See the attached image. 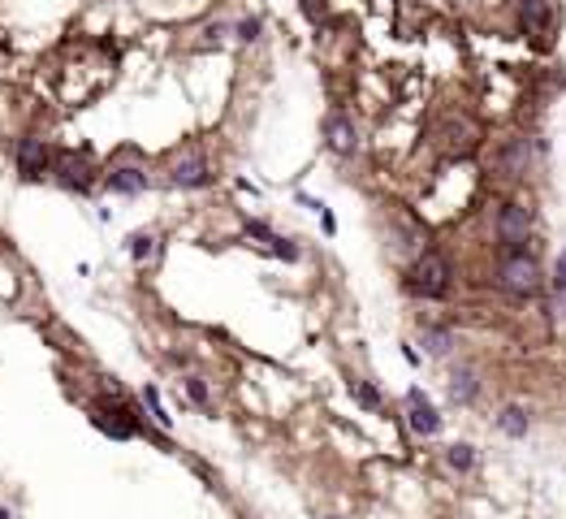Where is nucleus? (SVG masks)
Masks as SVG:
<instances>
[{"label":"nucleus","mask_w":566,"mask_h":519,"mask_svg":"<svg viewBox=\"0 0 566 519\" xmlns=\"http://www.w3.org/2000/svg\"><path fill=\"white\" fill-rule=\"evenodd\" d=\"M104 186H109L113 195H143L152 186L147 169L143 165H109V173H104Z\"/></svg>","instance_id":"nucleus-10"},{"label":"nucleus","mask_w":566,"mask_h":519,"mask_svg":"<svg viewBox=\"0 0 566 519\" xmlns=\"http://www.w3.org/2000/svg\"><path fill=\"white\" fill-rule=\"evenodd\" d=\"M260 30H264V22H260V18H242V22H234L238 44H255V40H260Z\"/></svg>","instance_id":"nucleus-21"},{"label":"nucleus","mask_w":566,"mask_h":519,"mask_svg":"<svg viewBox=\"0 0 566 519\" xmlns=\"http://www.w3.org/2000/svg\"><path fill=\"white\" fill-rule=\"evenodd\" d=\"M493 424H498V433H506V437H527V429H532V415H527V407H519V402H506Z\"/></svg>","instance_id":"nucleus-14"},{"label":"nucleus","mask_w":566,"mask_h":519,"mask_svg":"<svg viewBox=\"0 0 566 519\" xmlns=\"http://www.w3.org/2000/svg\"><path fill=\"white\" fill-rule=\"evenodd\" d=\"M407 424H411L415 437H437V433H441V415H437V407L428 402V394L407 402Z\"/></svg>","instance_id":"nucleus-12"},{"label":"nucleus","mask_w":566,"mask_h":519,"mask_svg":"<svg viewBox=\"0 0 566 519\" xmlns=\"http://www.w3.org/2000/svg\"><path fill=\"white\" fill-rule=\"evenodd\" d=\"M514 26L523 40H532L536 48H549L558 30V5L553 0H514Z\"/></svg>","instance_id":"nucleus-3"},{"label":"nucleus","mask_w":566,"mask_h":519,"mask_svg":"<svg viewBox=\"0 0 566 519\" xmlns=\"http://www.w3.org/2000/svg\"><path fill=\"white\" fill-rule=\"evenodd\" d=\"M164 173H169V186H178V191H199V186H207L212 178H217V173H212V160L195 143H186V148L173 152Z\"/></svg>","instance_id":"nucleus-5"},{"label":"nucleus","mask_w":566,"mask_h":519,"mask_svg":"<svg viewBox=\"0 0 566 519\" xmlns=\"http://www.w3.org/2000/svg\"><path fill=\"white\" fill-rule=\"evenodd\" d=\"M126 251H130L134 264H147V260H156V251H160V238H156L152 229H138V234L126 238Z\"/></svg>","instance_id":"nucleus-16"},{"label":"nucleus","mask_w":566,"mask_h":519,"mask_svg":"<svg viewBox=\"0 0 566 519\" xmlns=\"http://www.w3.org/2000/svg\"><path fill=\"white\" fill-rule=\"evenodd\" d=\"M476 398H480V372H476L471 364H458V368L450 372V402L471 407Z\"/></svg>","instance_id":"nucleus-13"},{"label":"nucleus","mask_w":566,"mask_h":519,"mask_svg":"<svg viewBox=\"0 0 566 519\" xmlns=\"http://www.w3.org/2000/svg\"><path fill=\"white\" fill-rule=\"evenodd\" d=\"M532 156H536V138L532 134H510L498 148V173L519 182V178H527V169H532Z\"/></svg>","instance_id":"nucleus-7"},{"label":"nucleus","mask_w":566,"mask_h":519,"mask_svg":"<svg viewBox=\"0 0 566 519\" xmlns=\"http://www.w3.org/2000/svg\"><path fill=\"white\" fill-rule=\"evenodd\" d=\"M493 234H498V247L502 251H523L532 242V208L523 199H506L493 217Z\"/></svg>","instance_id":"nucleus-4"},{"label":"nucleus","mask_w":566,"mask_h":519,"mask_svg":"<svg viewBox=\"0 0 566 519\" xmlns=\"http://www.w3.org/2000/svg\"><path fill=\"white\" fill-rule=\"evenodd\" d=\"M320 225H325V234H337V221H333V213L320 203Z\"/></svg>","instance_id":"nucleus-25"},{"label":"nucleus","mask_w":566,"mask_h":519,"mask_svg":"<svg viewBox=\"0 0 566 519\" xmlns=\"http://www.w3.org/2000/svg\"><path fill=\"white\" fill-rule=\"evenodd\" d=\"M0 519H13V515H9V511H5V506H0Z\"/></svg>","instance_id":"nucleus-26"},{"label":"nucleus","mask_w":566,"mask_h":519,"mask_svg":"<svg viewBox=\"0 0 566 519\" xmlns=\"http://www.w3.org/2000/svg\"><path fill=\"white\" fill-rule=\"evenodd\" d=\"M52 178L74 195H91V165L78 152H52Z\"/></svg>","instance_id":"nucleus-8"},{"label":"nucleus","mask_w":566,"mask_h":519,"mask_svg":"<svg viewBox=\"0 0 566 519\" xmlns=\"http://www.w3.org/2000/svg\"><path fill=\"white\" fill-rule=\"evenodd\" d=\"M272 256H281V260L294 264V260H299V247H294L290 238H277V234H272Z\"/></svg>","instance_id":"nucleus-23"},{"label":"nucleus","mask_w":566,"mask_h":519,"mask_svg":"<svg viewBox=\"0 0 566 519\" xmlns=\"http://www.w3.org/2000/svg\"><path fill=\"white\" fill-rule=\"evenodd\" d=\"M402 286H407V294H415V299H433V303L445 299L450 286H454V264H450V256L437 251V247H423V251L411 260Z\"/></svg>","instance_id":"nucleus-1"},{"label":"nucleus","mask_w":566,"mask_h":519,"mask_svg":"<svg viewBox=\"0 0 566 519\" xmlns=\"http://www.w3.org/2000/svg\"><path fill=\"white\" fill-rule=\"evenodd\" d=\"M445 463H450V472H458V476L476 472V446H467V441L445 446Z\"/></svg>","instance_id":"nucleus-19"},{"label":"nucleus","mask_w":566,"mask_h":519,"mask_svg":"<svg viewBox=\"0 0 566 519\" xmlns=\"http://www.w3.org/2000/svg\"><path fill=\"white\" fill-rule=\"evenodd\" d=\"M419 346L441 359V355L454 351V329H445V325H419Z\"/></svg>","instance_id":"nucleus-15"},{"label":"nucleus","mask_w":566,"mask_h":519,"mask_svg":"<svg viewBox=\"0 0 566 519\" xmlns=\"http://www.w3.org/2000/svg\"><path fill=\"white\" fill-rule=\"evenodd\" d=\"M498 286H502L506 294H514V299H532V294H541V286H545L541 260L527 256V247H523V251H506V256L498 260Z\"/></svg>","instance_id":"nucleus-2"},{"label":"nucleus","mask_w":566,"mask_h":519,"mask_svg":"<svg viewBox=\"0 0 566 519\" xmlns=\"http://www.w3.org/2000/svg\"><path fill=\"white\" fill-rule=\"evenodd\" d=\"M350 394H355V402H359V407H368V411H380V394L368 386V381H355V386H350Z\"/></svg>","instance_id":"nucleus-22"},{"label":"nucleus","mask_w":566,"mask_h":519,"mask_svg":"<svg viewBox=\"0 0 566 519\" xmlns=\"http://www.w3.org/2000/svg\"><path fill=\"white\" fill-rule=\"evenodd\" d=\"M553 286H558V290L566 294V247H562V256L553 260Z\"/></svg>","instance_id":"nucleus-24"},{"label":"nucleus","mask_w":566,"mask_h":519,"mask_svg":"<svg viewBox=\"0 0 566 519\" xmlns=\"http://www.w3.org/2000/svg\"><path fill=\"white\" fill-rule=\"evenodd\" d=\"M13 165H18V178H26V182L52 178V148H48V138L22 134L18 143H13Z\"/></svg>","instance_id":"nucleus-6"},{"label":"nucleus","mask_w":566,"mask_h":519,"mask_svg":"<svg viewBox=\"0 0 566 519\" xmlns=\"http://www.w3.org/2000/svg\"><path fill=\"white\" fill-rule=\"evenodd\" d=\"M182 390H186V398H191L195 407L212 411V390H207V381H203L199 372H186V376H182Z\"/></svg>","instance_id":"nucleus-20"},{"label":"nucleus","mask_w":566,"mask_h":519,"mask_svg":"<svg viewBox=\"0 0 566 519\" xmlns=\"http://www.w3.org/2000/svg\"><path fill=\"white\" fill-rule=\"evenodd\" d=\"M325 143H329V152H337V156H355V152H359L355 117H346L342 109H333V113L325 117Z\"/></svg>","instance_id":"nucleus-9"},{"label":"nucleus","mask_w":566,"mask_h":519,"mask_svg":"<svg viewBox=\"0 0 566 519\" xmlns=\"http://www.w3.org/2000/svg\"><path fill=\"white\" fill-rule=\"evenodd\" d=\"M143 407H147V415H152V424L160 429V433H169L173 429V415H169V407H164V398H160V390L156 386H143Z\"/></svg>","instance_id":"nucleus-18"},{"label":"nucleus","mask_w":566,"mask_h":519,"mask_svg":"<svg viewBox=\"0 0 566 519\" xmlns=\"http://www.w3.org/2000/svg\"><path fill=\"white\" fill-rule=\"evenodd\" d=\"M299 13L315 26V30H333L337 18H333V0H299Z\"/></svg>","instance_id":"nucleus-17"},{"label":"nucleus","mask_w":566,"mask_h":519,"mask_svg":"<svg viewBox=\"0 0 566 519\" xmlns=\"http://www.w3.org/2000/svg\"><path fill=\"white\" fill-rule=\"evenodd\" d=\"M441 143H445V152H454V156H467V152H476L480 148V126L471 121V117H450V126H445V134H441Z\"/></svg>","instance_id":"nucleus-11"}]
</instances>
